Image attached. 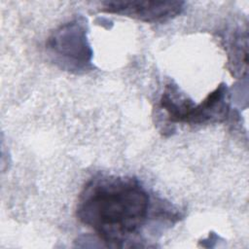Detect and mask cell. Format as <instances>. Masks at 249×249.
Segmentation results:
<instances>
[{"label": "cell", "mask_w": 249, "mask_h": 249, "mask_svg": "<svg viewBox=\"0 0 249 249\" xmlns=\"http://www.w3.org/2000/svg\"><path fill=\"white\" fill-rule=\"evenodd\" d=\"M184 6L183 1H104L100 11L155 23L176 18L183 12Z\"/></svg>", "instance_id": "3957f363"}, {"label": "cell", "mask_w": 249, "mask_h": 249, "mask_svg": "<svg viewBox=\"0 0 249 249\" xmlns=\"http://www.w3.org/2000/svg\"><path fill=\"white\" fill-rule=\"evenodd\" d=\"M153 208L148 191L136 178L101 174L84 186L76 215L101 240L123 247L141 231Z\"/></svg>", "instance_id": "6da1fadb"}, {"label": "cell", "mask_w": 249, "mask_h": 249, "mask_svg": "<svg viewBox=\"0 0 249 249\" xmlns=\"http://www.w3.org/2000/svg\"><path fill=\"white\" fill-rule=\"evenodd\" d=\"M195 103L175 83L166 84L160 100V107L165 111L171 123L189 124Z\"/></svg>", "instance_id": "5b68a950"}, {"label": "cell", "mask_w": 249, "mask_h": 249, "mask_svg": "<svg viewBox=\"0 0 249 249\" xmlns=\"http://www.w3.org/2000/svg\"><path fill=\"white\" fill-rule=\"evenodd\" d=\"M228 56L230 71L235 77L246 76L247 74V32H235L229 44Z\"/></svg>", "instance_id": "8992f818"}, {"label": "cell", "mask_w": 249, "mask_h": 249, "mask_svg": "<svg viewBox=\"0 0 249 249\" xmlns=\"http://www.w3.org/2000/svg\"><path fill=\"white\" fill-rule=\"evenodd\" d=\"M231 116L229 89L221 83L200 103L196 104L189 124L224 123Z\"/></svg>", "instance_id": "277c9868"}, {"label": "cell", "mask_w": 249, "mask_h": 249, "mask_svg": "<svg viewBox=\"0 0 249 249\" xmlns=\"http://www.w3.org/2000/svg\"><path fill=\"white\" fill-rule=\"evenodd\" d=\"M87 19L76 18L57 27L48 38L47 52L52 61L60 69L84 74L91 71L93 52L88 40Z\"/></svg>", "instance_id": "7a4b0ae2"}]
</instances>
